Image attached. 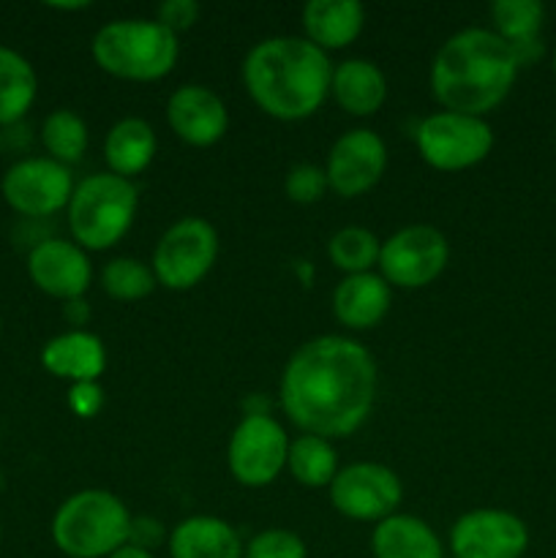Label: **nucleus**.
I'll return each mask as SVG.
<instances>
[{
	"label": "nucleus",
	"mask_w": 556,
	"mask_h": 558,
	"mask_svg": "<svg viewBox=\"0 0 556 558\" xmlns=\"http://www.w3.org/2000/svg\"><path fill=\"white\" fill-rule=\"evenodd\" d=\"M379 368L349 336H316L292 352L278 381L283 414L300 434L347 439L371 417Z\"/></svg>",
	"instance_id": "obj_1"
},
{
	"label": "nucleus",
	"mask_w": 556,
	"mask_h": 558,
	"mask_svg": "<svg viewBox=\"0 0 556 558\" xmlns=\"http://www.w3.org/2000/svg\"><path fill=\"white\" fill-rule=\"evenodd\" d=\"M518 71L512 47L491 27H463L436 49L428 82L442 109L485 118L510 96Z\"/></svg>",
	"instance_id": "obj_3"
},
{
	"label": "nucleus",
	"mask_w": 556,
	"mask_h": 558,
	"mask_svg": "<svg viewBox=\"0 0 556 558\" xmlns=\"http://www.w3.org/2000/svg\"><path fill=\"white\" fill-rule=\"evenodd\" d=\"M0 539H3V523H0Z\"/></svg>",
	"instance_id": "obj_40"
},
{
	"label": "nucleus",
	"mask_w": 556,
	"mask_h": 558,
	"mask_svg": "<svg viewBox=\"0 0 556 558\" xmlns=\"http://www.w3.org/2000/svg\"><path fill=\"white\" fill-rule=\"evenodd\" d=\"M93 63L123 82H158L172 74L180 58V36L156 20H112L90 41Z\"/></svg>",
	"instance_id": "obj_4"
},
{
	"label": "nucleus",
	"mask_w": 556,
	"mask_h": 558,
	"mask_svg": "<svg viewBox=\"0 0 556 558\" xmlns=\"http://www.w3.org/2000/svg\"><path fill=\"white\" fill-rule=\"evenodd\" d=\"M0 147H3V131H0Z\"/></svg>",
	"instance_id": "obj_39"
},
{
	"label": "nucleus",
	"mask_w": 556,
	"mask_h": 558,
	"mask_svg": "<svg viewBox=\"0 0 556 558\" xmlns=\"http://www.w3.org/2000/svg\"><path fill=\"white\" fill-rule=\"evenodd\" d=\"M140 210V189L134 180L118 178L112 172H96L74 185L65 216L69 232L87 254L109 251L131 232Z\"/></svg>",
	"instance_id": "obj_6"
},
{
	"label": "nucleus",
	"mask_w": 556,
	"mask_h": 558,
	"mask_svg": "<svg viewBox=\"0 0 556 558\" xmlns=\"http://www.w3.org/2000/svg\"><path fill=\"white\" fill-rule=\"evenodd\" d=\"M238 529L216 515L183 518L169 532V558H243Z\"/></svg>",
	"instance_id": "obj_20"
},
{
	"label": "nucleus",
	"mask_w": 556,
	"mask_h": 558,
	"mask_svg": "<svg viewBox=\"0 0 556 558\" xmlns=\"http://www.w3.org/2000/svg\"><path fill=\"white\" fill-rule=\"evenodd\" d=\"M392 303V289L379 272L343 276L333 289V316L352 332L374 330L387 316Z\"/></svg>",
	"instance_id": "obj_18"
},
{
	"label": "nucleus",
	"mask_w": 556,
	"mask_h": 558,
	"mask_svg": "<svg viewBox=\"0 0 556 558\" xmlns=\"http://www.w3.org/2000/svg\"><path fill=\"white\" fill-rule=\"evenodd\" d=\"M338 452L330 439L322 436L300 434L298 439L289 441L287 472L303 488H330V483L338 474Z\"/></svg>",
	"instance_id": "obj_26"
},
{
	"label": "nucleus",
	"mask_w": 556,
	"mask_h": 558,
	"mask_svg": "<svg viewBox=\"0 0 556 558\" xmlns=\"http://www.w3.org/2000/svg\"><path fill=\"white\" fill-rule=\"evenodd\" d=\"M0 332H3V319H0Z\"/></svg>",
	"instance_id": "obj_41"
},
{
	"label": "nucleus",
	"mask_w": 556,
	"mask_h": 558,
	"mask_svg": "<svg viewBox=\"0 0 556 558\" xmlns=\"http://www.w3.org/2000/svg\"><path fill=\"white\" fill-rule=\"evenodd\" d=\"M447 545L452 558H523L529 526L510 510L478 507L456 518Z\"/></svg>",
	"instance_id": "obj_13"
},
{
	"label": "nucleus",
	"mask_w": 556,
	"mask_h": 558,
	"mask_svg": "<svg viewBox=\"0 0 556 558\" xmlns=\"http://www.w3.org/2000/svg\"><path fill=\"white\" fill-rule=\"evenodd\" d=\"M158 153V136L153 125L142 118H120L104 140L107 172L134 180L145 172Z\"/></svg>",
	"instance_id": "obj_24"
},
{
	"label": "nucleus",
	"mask_w": 556,
	"mask_h": 558,
	"mask_svg": "<svg viewBox=\"0 0 556 558\" xmlns=\"http://www.w3.org/2000/svg\"><path fill=\"white\" fill-rule=\"evenodd\" d=\"M243 558H309V548L289 529H265L243 545Z\"/></svg>",
	"instance_id": "obj_30"
},
{
	"label": "nucleus",
	"mask_w": 556,
	"mask_h": 558,
	"mask_svg": "<svg viewBox=\"0 0 556 558\" xmlns=\"http://www.w3.org/2000/svg\"><path fill=\"white\" fill-rule=\"evenodd\" d=\"M104 387L98 381H82L69 387V409L82 420H93L104 409Z\"/></svg>",
	"instance_id": "obj_33"
},
{
	"label": "nucleus",
	"mask_w": 556,
	"mask_h": 558,
	"mask_svg": "<svg viewBox=\"0 0 556 558\" xmlns=\"http://www.w3.org/2000/svg\"><path fill=\"white\" fill-rule=\"evenodd\" d=\"M131 518L120 496L85 488L60 501L49 534L65 558H107L129 543Z\"/></svg>",
	"instance_id": "obj_5"
},
{
	"label": "nucleus",
	"mask_w": 556,
	"mask_h": 558,
	"mask_svg": "<svg viewBox=\"0 0 556 558\" xmlns=\"http://www.w3.org/2000/svg\"><path fill=\"white\" fill-rule=\"evenodd\" d=\"M379 251L382 240L365 227H343L327 240V259L343 276L374 272V267L379 265Z\"/></svg>",
	"instance_id": "obj_28"
},
{
	"label": "nucleus",
	"mask_w": 556,
	"mask_h": 558,
	"mask_svg": "<svg viewBox=\"0 0 556 558\" xmlns=\"http://www.w3.org/2000/svg\"><path fill=\"white\" fill-rule=\"evenodd\" d=\"M41 145L52 161L71 167V163L82 161V156L87 153L90 131L74 109H55L41 123Z\"/></svg>",
	"instance_id": "obj_27"
},
{
	"label": "nucleus",
	"mask_w": 556,
	"mask_h": 558,
	"mask_svg": "<svg viewBox=\"0 0 556 558\" xmlns=\"http://www.w3.org/2000/svg\"><path fill=\"white\" fill-rule=\"evenodd\" d=\"M327 191L330 185H327L325 167H316V163H294L283 178V194L294 205H316Z\"/></svg>",
	"instance_id": "obj_31"
},
{
	"label": "nucleus",
	"mask_w": 556,
	"mask_h": 558,
	"mask_svg": "<svg viewBox=\"0 0 556 558\" xmlns=\"http://www.w3.org/2000/svg\"><path fill=\"white\" fill-rule=\"evenodd\" d=\"M167 123L189 147H213L227 136L229 109L207 85H180L167 101Z\"/></svg>",
	"instance_id": "obj_16"
},
{
	"label": "nucleus",
	"mask_w": 556,
	"mask_h": 558,
	"mask_svg": "<svg viewBox=\"0 0 556 558\" xmlns=\"http://www.w3.org/2000/svg\"><path fill=\"white\" fill-rule=\"evenodd\" d=\"M488 11L494 22L491 31L510 44L521 69L543 58L540 31L545 22V5L540 0H494Z\"/></svg>",
	"instance_id": "obj_22"
},
{
	"label": "nucleus",
	"mask_w": 556,
	"mask_h": 558,
	"mask_svg": "<svg viewBox=\"0 0 556 558\" xmlns=\"http://www.w3.org/2000/svg\"><path fill=\"white\" fill-rule=\"evenodd\" d=\"M41 365L49 376L69 385L98 381L107 371V347L90 330H65L44 343Z\"/></svg>",
	"instance_id": "obj_17"
},
{
	"label": "nucleus",
	"mask_w": 556,
	"mask_h": 558,
	"mask_svg": "<svg viewBox=\"0 0 556 558\" xmlns=\"http://www.w3.org/2000/svg\"><path fill=\"white\" fill-rule=\"evenodd\" d=\"M330 96L352 118H371L387 101V76L374 60L347 58L333 65Z\"/></svg>",
	"instance_id": "obj_19"
},
{
	"label": "nucleus",
	"mask_w": 556,
	"mask_h": 558,
	"mask_svg": "<svg viewBox=\"0 0 556 558\" xmlns=\"http://www.w3.org/2000/svg\"><path fill=\"white\" fill-rule=\"evenodd\" d=\"M87 5H90V3H85V0H76V3H49V9H55V11H85Z\"/></svg>",
	"instance_id": "obj_37"
},
{
	"label": "nucleus",
	"mask_w": 556,
	"mask_h": 558,
	"mask_svg": "<svg viewBox=\"0 0 556 558\" xmlns=\"http://www.w3.org/2000/svg\"><path fill=\"white\" fill-rule=\"evenodd\" d=\"M107 558H153V554H150V550L136 548V545L125 543L123 548H118V550H114L112 556H107Z\"/></svg>",
	"instance_id": "obj_36"
},
{
	"label": "nucleus",
	"mask_w": 556,
	"mask_h": 558,
	"mask_svg": "<svg viewBox=\"0 0 556 558\" xmlns=\"http://www.w3.org/2000/svg\"><path fill=\"white\" fill-rule=\"evenodd\" d=\"M240 74L251 101L281 123L314 118L330 98V54L305 36L262 38L249 49Z\"/></svg>",
	"instance_id": "obj_2"
},
{
	"label": "nucleus",
	"mask_w": 556,
	"mask_h": 558,
	"mask_svg": "<svg viewBox=\"0 0 556 558\" xmlns=\"http://www.w3.org/2000/svg\"><path fill=\"white\" fill-rule=\"evenodd\" d=\"M330 505L338 515L358 523H379L396 515L403 499V485L392 469L376 461L347 463L338 469L327 488Z\"/></svg>",
	"instance_id": "obj_11"
},
{
	"label": "nucleus",
	"mask_w": 556,
	"mask_h": 558,
	"mask_svg": "<svg viewBox=\"0 0 556 558\" xmlns=\"http://www.w3.org/2000/svg\"><path fill=\"white\" fill-rule=\"evenodd\" d=\"M169 539V532L164 529V523L158 518H131V532H129V543L136 545V548H145V550H156L161 548L164 543Z\"/></svg>",
	"instance_id": "obj_34"
},
{
	"label": "nucleus",
	"mask_w": 556,
	"mask_h": 558,
	"mask_svg": "<svg viewBox=\"0 0 556 558\" xmlns=\"http://www.w3.org/2000/svg\"><path fill=\"white\" fill-rule=\"evenodd\" d=\"M63 308H65V322L71 325V330H85V325L90 322V308H87L85 298L71 300V303H65Z\"/></svg>",
	"instance_id": "obj_35"
},
{
	"label": "nucleus",
	"mask_w": 556,
	"mask_h": 558,
	"mask_svg": "<svg viewBox=\"0 0 556 558\" xmlns=\"http://www.w3.org/2000/svg\"><path fill=\"white\" fill-rule=\"evenodd\" d=\"M202 5L196 0H164L156 11V22H161L174 36L191 31L200 22Z\"/></svg>",
	"instance_id": "obj_32"
},
{
	"label": "nucleus",
	"mask_w": 556,
	"mask_h": 558,
	"mask_svg": "<svg viewBox=\"0 0 556 558\" xmlns=\"http://www.w3.org/2000/svg\"><path fill=\"white\" fill-rule=\"evenodd\" d=\"M27 276L47 298L71 303L85 298L93 283V262L74 240L47 238L27 254Z\"/></svg>",
	"instance_id": "obj_15"
},
{
	"label": "nucleus",
	"mask_w": 556,
	"mask_h": 558,
	"mask_svg": "<svg viewBox=\"0 0 556 558\" xmlns=\"http://www.w3.org/2000/svg\"><path fill=\"white\" fill-rule=\"evenodd\" d=\"M289 436L273 414H243L227 441V466L243 488H267L287 469Z\"/></svg>",
	"instance_id": "obj_9"
},
{
	"label": "nucleus",
	"mask_w": 556,
	"mask_h": 558,
	"mask_svg": "<svg viewBox=\"0 0 556 558\" xmlns=\"http://www.w3.org/2000/svg\"><path fill=\"white\" fill-rule=\"evenodd\" d=\"M153 267L136 256H114L101 270V289L118 303H136L156 292Z\"/></svg>",
	"instance_id": "obj_29"
},
{
	"label": "nucleus",
	"mask_w": 556,
	"mask_h": 558,
	"mask_svg": "<svg viewBox=\"0 0 556 558\" xmlns=\"http://www.w3.org/2000/svg\"><path fill=\"white\" fill-rule=\"evenodd\" d=\"M218 259V232L200 216L174 221L153 251V276L169 292H189L205 281Z\"/></svg>",
	"instance_id": "obj_8"
},
{
	"label": "nucleus",
	"mask_w": 556,
	"mask_h": 558,
	"mask_svg": "<svg viewBox=\"0 0 556 558\" xmlns=\"http://www.w3.org/2000/svg\"><path fill=\"white\" fill-rule=\"evenodd\" d=\"M551 69H554V76H556V47H554V52H551Z\"/></svg>",
	"instance_id": "obj_38"
},
{
	"label": "nucleus",
	"mask_w": 556,
	"mask_h": 558,
	"mask_svg": "<svg viewBox=\"0 0 556 558\" xmlns=\"http://www.w3.org/2000/svg\"><path fill=\"white\" fill-rule=\"evenodd\" d=\"M450 262V243L428 223H412L382 240L379 276L390 289H425L445 272Z\"/></svg>",
	"instance_id": "obj_10"
},
{
	"label": "nucleus",
	"mask_w": 556,
	"mask_h": 558,
	"mask_svg": "<svg viewBox=\"0 0 556 558\" xmlns=\"http://www.w3.org/2000/svg\"><path fill=\"white\" fill-rule=\"evenodd\" d=\"M74 185L71 167H63L49 156H33L5 169L0 194L20 216L49 218L69 207Z\"/></svg>",
	"instance_id": "obj_12"
},
{
	"label": "nucleus",
	"mask_w": 556,
	"mask_h": 558,
	"mask_svg": "<svg viewBox=\"0 0 556 558\" xmlns=\"http://www.w3.org/2000/svg\"><path fill=\"white\" fill-rule=\"evenodd\" d=\"M365 27V9L358 0H311L303 5V31L322 52L352 47Z\"/></svg>",
	"instance_id": "obj_21"
},
{
	"label": "nucleus",
	"mask_w": 556,
	"mask_h": 558,
	"mask_svg": "<svg viewBox=\"0 0 556 558\" xmlns=\"http://www.w3.org/2000/svg\"><path fill=\"white\" fill-rule=\"evenodd\" d=\"M554 150H556V131H554Z\"/></svg>",
	"instance_id": "obj_42"
},
{
	"label": "nucleus",
	"mask_w": 556,
	"mask_h": 558,
	"mask_svg": "<svg viewBox=\"0 0 556 558\" xmlns=\"http://www.w3.org/2000/svg\"><path fill=\"white\" fill-rule=\"evenodd\" d=\"M494 129L485 118L461 112H431L414 129L420 158L436 172H467L494 150Z\"/></svg>",
	"instance_id": "obj_7"
},
{
	"label": "nucleus",
	"mask_w": 556,
	"mask_h": 558,
	"mask_svg": "<svg viewBox=\"0 0 556 558\" xmlns=\"http://www.w3.org/2000/svg\"><path fill=\"white\" fill-rule=\"evenodd\" d=\"M371 554L374 558H445V545L423 518L396 512L374 526Z\"/></svg>",
	"instance_id": "obj_23"
},
{
	"label": "nucleus",
	"mask_w": 556,
	"mask_h": 558,
	"mask_svg": "<svg viewBox=\"0 0 556 558\" xmlns=\"http://www.w3.org/2000/svg\"><path fill=\"white\" fill-rule=\"evenodd\" d=\"M38 74L31 60L0 44V125H14L33 109Z\"/></svg>",
	"instance_id": "obj_25"
},
{
	"label": "nucleus",
	"mask_w": 556,
	"mask_h": 558,
	"mask_svg": "<svg viewBox=\"0 0 556 558\" xmlns=\"http://www.w3.org/2000/svg\"><path fill=\"white\" fill-rule=\"evenodd\" d=\"M387 172V145L376 131L352 129L333 142L325 161L327 185L343 199L368 194Z\"/></svg>",
	"instance_id": "obj_14"
}]
</instances>
